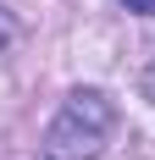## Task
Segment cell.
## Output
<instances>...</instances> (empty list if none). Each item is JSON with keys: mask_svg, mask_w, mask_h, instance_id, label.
Segmentation results:
<instances>
[{"mask_svg": "<svg viewBox=\"0 0 155 160\" xmlns=\"http://www.w3.org/2000/svg\"><path fill=\"white\" fill-rule=\"evenodd\" d=\"M111 132H116L111 94L105 88H72L39 138V160H100Z\"/></svg>", "mask_w": 155, "mask_h": 160, "instance_id": "6da1fadb", "label": "cell"}, {"mask_svg": "<svg viewBox=\"0 0 155 160\" xmlns=\"http://www.w3.org/2000/svg\"><path fill=\"white\" fill-rule=\"evenodd\" d=\"M122 6H127L133 17H155V0H122Z\"/></svg>", "mask_w": 155, "mask_h": 160, "instance_id": "7a4b0ae2", "label": "cell"}, {"mask_svg": "<svg viewBox=\"0 0 155 160\" xmlns=\"http://www.w3.org/2000/svg\"><path fill=\"white\" fill-rule=\"evenodd\" d=\"M144 94L155 99V61H150V72H144Z\"/></svg>", "mask_w": 155, "mask_h": 160, "instance_id": "3957f363", "label": "cell"}]
</instances>
